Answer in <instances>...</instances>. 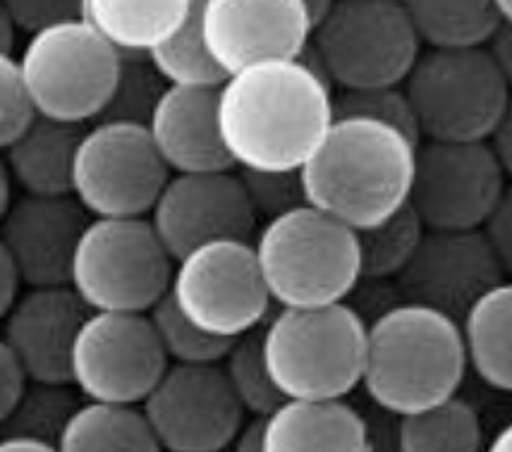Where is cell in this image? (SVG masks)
Wrapping results in <instances>:
<instances>
[{
  "instance_id": "obj_44",
  "label": "cell",
  "mask_w": 512,
  "mask_h": 452,
  "mask_svg": "<svg viewBox=\"0 0 512 452\" xmlns=\"http://www.w3.org/2000/svg\"><path fill=\"white\" fill-rule=\"evenodd\" d=\"M261 433V419H252L249 424H242V429L237 431L233 443L228 445L230 452H261L259 443Z\"/></svg>"
},
{
  "instance_id": "obj_8",
  "label": "cell",
  "mask_w": 512,
  "mask_h": 452,
  "mask_svg": "<svg viewBox=\"0 0 512 452\" xmlns=\"http://www.w3.org/2000/svg\"><path fill=\"white\" fill-rule=\"evenodd\" d=\"M120 58L91 24L72 17L27 34L17 65L36 115L89 125L111 99Z\"/></svg>"
},
{
  "instance_id": "obj_34",
  "label": "cell",
  "mask_w": 512,
  "mask_h": 452,
  "mask_svg": "<svg viewBox=\"0 0 512 452\" xmlns=\"http://www.w3.org/2000/svg\"><path fill=\"white\" fill-rule=\"evenodd\" d=\"M333 118H369L386 122L419 144L417 120L405 91L398 87L376 89H340L333 91Z\"/></svg>"
},
{
  "instance_id": "obj_21",
  "label": "cell",
  "mask_w": 512,
  "mask_h": 452,
  "mask_svg": "<svg viewBox=\"0 0 512 452\" xmlns=\"http://www.w3.org/2000/svg\"><path fill=\"white\" fill-rule=\"evenodd\" d=\"M261 452H374L369 426L345 400H283L261 417Z\"/></svg>"
},
{
  "instance_id": "obj_2",
  "label": "cell",
  "mask_w": 512,
  "mask_h": 452,
  "mask_svg": "<svg viewBox=\"0 0 512 452\" xmlns=\"http://www.w3.org/2000/svg\"><path fill=\"white\" fill-rule=\"evenodd\" d=\"M414 151L386 122L333 118L300 168L304 204L355 232L374 228L410 199Z\"/></svg>"
},
{
  "instance_id": "obj_37",
  "label": "cell",
  "mask_w": 512,
  "mask_h": 452,
  "mask_svg": "<svg viewBox=\"0 0 512 452\" xmlns=\"http://www.w3.org/2000/svg\"><path fill=\"white\" fill-rule=\"evenodd\" d=\"M17 32L32 34L46 24L72 20L82 12V0H0Z\"/></svg>"
},
{
  "instance_id": "obj_38",
  "label": "cell",
  "mask_w": 512,
  "mask_h": 452,
  "mask_svg": "<svg viewBox=\"0 0 512 452\" xmlns=\"http://www.w3.org/2000/svg\"><path fill=\"white\" fill-rule=\"evenodd\" d=\"M510 223H512V206H510V192H505L501 201L493 206V211L484 218L479 225L481 237L491 247V252L498 256V261L510 271L512 266V249H510Z\"/></svg>"
},
{
  "instance_id": "obj_31",
  "label": "cell",
  "mask_w": 512,
  "mask_h": 452,
  "mask_svg": "<svg viewBox=\"0 0 512 452\" xmlns=\"http://www.w3.org/2000/svg\"><path fill=\"white\" fill-rule=\"evenodd\" d=\"M218 364H221V371L230 390H233L235 400L240 402L245 414H252L254 419L271 414L285 400L268 376L264 354H261L259 328L230 340L228 352L223 354Z\"/></svg>"
},
{
  "instance_id": "obj_40",
  "label": "cell",
  "mask_w": 512,
  "mask_h": 452,
  "mask_svg": "<svg viewBox=\"0 0 512 452\" xmlns=\"http://www.w3.org/2000/svg\"><path fill=\"white\" fill-rule=\"evenodd\" d=\"M22 292V280L17 276V268L12 264L10 254L5 252L3 242H0V321L5 319L8 309L12 307L17 295Z\"/></svg>"
},
{
  "instance_id": "obj_11",
  "label": "cell",
  "mask_w": 512,
  "mask_h": 452,
  "mask_svg": "<svg viewBox=\"0 0 512 452\" xmlns=\"http://www.w3.org/2000/svg\"><path fill=\"white\" fill-rule=\"evenodd\" d=\"M168 177L146 125L94 120L77 142L70 192L91 218H144Z\"/></svg>"
},
{
  "instance_id": "obj_17",
  "label": "cell",
  "mask_w": 512,
  "mask_h": 452,
  "mask_svg": "<svg viewBox=\"0 0 512 452\" xmlns=\"http://www.w3.org/2000/svg\"><path fill=\"white\" fill-rule=\"evenodd\" d=\"M199 27L225 72L256 60L300 58L312 34L304 0H199Z\"/></svg>"
},
{
  "instance_id": "obj_29",
  "label": "cell",
  "mask_w": 512,
  "mask_h": 452,
  "mask_svg": "<svg viewBox=\"0 0 512 452\" xmlns=\"http://www.w3.org/2000/svg\"><path fill=\"white\" fill-rule=\"evenodd\" d=\"M424 225L410 204L402 206L386 221L374 228L359 230V268L362 280H395V276L410 264L412 254L422 242Z\"/></svg>"
},
{
  "instance_id": "obj_20",
  "label": "cell",
  "mask_w": 512,
  "mask_h": 452,
  "mask_svg": "<svg viewBox=\"0 0 512 452\" xmlns=\"http://www.w3.org/2000/svg\"><path fill=\"white\" fill-rule=\"evenodd\" d=\"M168 173L230 170L216 120V89L166 87L146 120Z\"/></svg>"
},
{
  "instance_id": "obj_28",
  "label": "cell",
  "mask_w": 512,
  "mask_h": 452,
  "mask_svg": "<svg viewBox=\"0 0 512 452\" xmlns=\"http://www.w3.org/2000/svg\"><path fill=\"white\" fill-rule=\"evenodd\" d=\"M166 87L218 89L228 72L211 58L199 27V0H194L190 15L168 39L146 53Z\"/></svg>"
},
{
  "instance_id": "obj_3",
  "label": "cell",
  "mask_w": 512,
  "mask_h": 452,
  "mask_svg": "<svg viewBox=\"0 0 512 452\" xmlns=\"http://www.w3.org/2000/svg\"><path fill=\"white\" fill-rule=\"evenodd\" d=\"M465 374L460 326L448 314L398 302L367 321L359 386L388 414L402 417L448 400Z\"/></svg>"
},
{
  "instance_id": "obj_42",
  "label": "cell",
  "mask_w": 512,
  "mask_h": 452,
  "mask_svg": "<svg viewBox=\"0 0 512 452\" xmlns=\"http://www.w3.org/2000/svg\"><path fill=\"white\" fill-rule=\"evenodd\" d=\"M486 144H489V149L493 151V156L498 158V163H501L505 173L510 175L512 170V151H510V113L505 115V118L498 122L496 130L489 134V139H486Z\"/></svg>"
},
{
  "instance_id": "obj_43",
  "label": "cell",
  "mask_w": 512,
  "mask_h": 452,
  "mask_svg": "<svg viewBox=\"0 0 512 452\" xmlns=\"http://www.w3.org/2000/svg\"><path fill=\"white\" fill-rule=\"evenodd\" d=\"M0 452H58V448L56 443L39 441V438L0 433Z\"/></svg>"
},
{
  "instance_id": "obj_41",
  "label": "cell",
  "mask_w": 512,
  "mask_h": 452,
  "mask_svg": "<svg viewBox=\"0 0 512 452\" xmlns=\"http://www.w3.org/2000/svg\"><path fill=\"white\" fill-rule=\"evenodd\" d=\"M481 48L486 51V56H489L493 63L498 65V70L503 72L505 77L510 79V22H501L496 27V32H493L489 39L481 44Z\"/></svg>"
},
{
  "instance_id": "obj_18",
  "label": "cell",
  "mask_w": 512,
  "mask_h": 452,
  "mask_svg": "<svg viewBox=\"0 0 512 452\" xmlns=\"http://www.w3.org/2000/svg\"><path fill=\"white\" fill-rule=\"evenodd\" d=\"M89 218L72 194H22L12 199L0 218V242L10 254L22 285L70 283L72 254Z\"/></svg>"
},
{
  "instance_id": "obj_4",
  "label": "cell",
  "mask_w": 512,
  "mask_h": 452,
  "mask_svg": "<svg viewBox=\"0 0 512 452\" xmlns=\"http://www.w3.org/2000/svg\"><path fill=\"white\" fill-rule=\"evenodd\" d=\"M252 249L278 309L347 302L362 280L357 232L307 204L268 218Z\"/></svg>"
},
{
  "instance_id": "obj_47",
  "label": "cell",
  "mask_w": 512,
  "mask_h": 452,
  "mask_svg": "<svg viewBox=\"0 0 512 452\" xmlns=\"http://www.w3.org/2000/svg\"><path fill=\"white\" fill-rule=\"evenodd\" d=\"M481 452H512V429L510 424H505L503 429L496 431V436L489 443H484Z\"/></svg>"
},
{
  "instance_id": "obj_26",
  "label": "cell",
  "mask_w": 512,
  "mask_h": 452,
  "mask_svg": "<svg viewBox=\"0 0 512 452\" xmlns=\"http://www.w3.org/2000/svg\"><path fill=\"white\" fill-rule=\"evenodd\" d=\"M398 452H481L484 429L479 412L460 395L414 414H402L395 426Z\"/></svg>"
},
{
  "instance_id": "obj_22",
  "label": "cell",
  "mask_w": 512,
  "mask_h": 452,
  "mask_svg": "<svg viewBox=\"0 0 512 452\" xmlns=\"http://www.w3.org/2000/svg\"><path fill=\"white\" fill-rule=\"evenodd\" d=\"M84 127L87 125L34 115L29 125L0 151L12 185H20L24 194L41 197L72 194V158Z\"/></svg>"
},
{
  "instance_id": "obj_5",
  "label": "cell",
  "mask_w": 512,
  "mask_h": 452,
  "mask_svg": "<svg viewBox=\"0 0 512 452\" xmlns=\"http://www.w3.org/2000/svg\"><path fill=\"white\" fill-rule=\"evenodd\" d=\"M367 321L347 302L278 309L259 328L261 354L285 400H343L362 381Z\"/></svg>"
},
{
  "instance_id": "obj_15",
  "label": "cell",
  "mask_w": 512,
  "mask_h": 452,
  "mask_svg": "<svg viewBox=\"0 0 512 452\" xmlns=\"http://www.w3.org/2000/svg\"><path fill=\"white\" fill-rule=\"evenodd\" d=\"M146 218L173 261L211 240H252L259 221L237 168L170 173Z\"/></svg>"
},
{
  "instance_id": "obj_9",
  "label": "cell",
  "mask_w": 512,
  "mask_h": 452,
  "mask_svg": "<svg viewBox=\"0 0 512 452\" xmlns=\"http://www.w3.org/2000/svg\"><path fill=\"white\" fill-rule=\"evenodd\" d=\"M173 256L149 218H89L72 254L70 285L89 311L146 314L168 295Z\"/></svg>"
},
{
  "instance_id": "obj_30",
  "label": "cell",
  "mask_w": 512,
  "mask_h": 452,
  "mask_svg": "<svg viewBox=\"0 0 512 452\" xmlns=\"http://www.w3.org/2000/svg\"><path fill=\"white\" fill-rule=\"evenodd\" d=\"M84 397L72 383H36L27 381L20 400L15 402L8 419L0 424V433L29 436L56 443L60 431L72 417Z\"/></svg>"
},
{
  "instance_id": "obj_27",
  "label": "cell",
  "mask_w": 512,
  "mask_h": 452,
  "mask_svg": "<svg viewBox=\"0 0 512 452\" xmlns=\"http://www.w3.org/2000/svg\"><path fill=\"white\" fill-rule=\"evenodd\" d=\"M422 46H481L503 20L491 0H400Z\"/></svg>"
},
{
  "instance_id": "obj_25",
  "label": "cell",
  "mask_w": 512,
  "mask_h": 452,
  "mask_svg": "<svg viewBox=\"0 0 512 452\" xmlns=\"http://www.w3.org/2000/svg\"><path fill=\"white\" fill-rule=\"evenodd\" d=\"M58 452H163L139 405L82 400L56 441Z\"/></svg>"
},
{
  "instance_id": "obj_45",
  "label": "cell",
  "mask_w": 512,
  "mask_h": 452,
  "mask_svg": "<svg viewBox=\"0 0 512 452\" xmlns=\"http://www.w3.org/2000/svg\"><path fill=\"white\" fill-rule=\"evenodd\" d=\"M15 41H17V29L15 24H12L8 12H5L3 3H0V53L15 51Z\"/></svg>"
},
{
  "instance_id": "obj_23",
  "label": "cell",
  "mask_w": 512,
  "mask_h": 452,
  "mask_svg": "<svg viewBox=\"0 0 512 452\" xmlns=\"http://www.w3.org/2000/svg\"><path fill=\"white\" fill-rule=\"evenodd\" d=\"M467 369L498 393L512 388V287L508 280L491 287L457 321Z\"/></svg>"
},
{
  "instance_id": "obj_32",
  "label": "cell",
  "mask_w": 512,
  "mask_h": 452,
  "mask_svg": "<svg viewBox=\"0 0 512 452\" xmlns=\"http://www.w3.org/2000/svg\"><path fill=\"white\" fill-rule=\"evenodd\" d=\"M146 316L168 364H218L228 352L230 340L204 333L187 321L168 295L158 299Z\"/></svg>"
},
{
  "instance_id": "obj_49",
  "label": "cell",
  "mask_w": 512,
  "mask_h": 452,
  "mask_svg": "<svg viewBox=\"0 0 512 452\" xmlns=\"http://www.w3.org/2000/svg\"><path fill=\"white\" fill-rule=\"evenodd\" d=\"M493 10L498 12V17H501L503 22H510L512 17V0H491Z\"/></svg>"
},
{
  "instance_id": "obj_6",
  "label": "cell",
  "mask_w": 512,
  "mask_h": 452,
  "mask_svg": "<svg viewBox=\"0 0 512 452\" xmlns=\"http://www.w3.org/2000/svg\"><path fill=\"white\" fill-rule=\"evenodd\" d=\"M400 87L419 142H486L510 113V79L481 46H424Z\"/></svg>"
},
{
  "instance_id": "obj_46",
  "label": "cell",
  "mask_w": 512,
  "mask_h": 452,
  "mask_svg": "<svg viewBox=\"0 0 512 452\" xmlns=\"http://www.w3.org/2000/svg\"><path fill=\"white\" fill-rule=\"evenodd\" d=\"M12 201V177L8 173V166H5L3 154H0V218L5 216Z\"/></svg>"
},
{
  "instance_id": "obj_19",
  "label": "cell",
  "mask_w": 512,
  "mask_h": 452,
  "mask_svg": "<svg viewBox=\"0 0 512 452\" xmlns=\"http://www.w3.org/2000/svg\"><path fill=\"white\" fill-rule=\"evenodd\" d=\"M89 307L70 285L27 287L5 314L3 340L27 381L70 383V352Z\"/></svg>"
},
{
  "instance_id": "obj_48",
  "label": "cell",
  "mask_w": 512,
  "mask_h": 452,
  "mask_svg": "<svg viewBox=\"0 0 512 452\" xmlns=\"http://www.w3.org/2000/svg\"><path fill=\"white\" fill-rule=\"evenodd\" d=\"M331 3H333V0H304V5H307L309 15H312V24L319 20L323 12L331 8Z\"/></svg>"
},
{
  "instance_id": "obj_7",
  "label": "cell",
  "mask_w": 512,
  "mask_h": 452,
  "mask_svg": "<svg viewBox=\"0 0 512 452\" xmlns=\"http://www.w3.org/2000/svg\"><path fill=\"white\" fill-rule=\"evenodd\" d=\"M400 0H333L304 58L338 89L398 87L422 51Z\"/></svg>"
},
{
  "instance_id": "obj_14",
  "label": "cell",
  "mask_w": 512,
  "mask_h": 452,
  "mask_svg": "<svg viewBox=\"0 0 512 452\" xmlns=\"http://www.w3.org/2000/svg\"><path fill=\"white\" fill-rule=\"evenodd\" d=\"M139 409L163 452H225L245 424L221 364H168Z\"/></svg>"
},
{
  "instance_id": "obj_39",
  "label": "cell",
  "mask_w": 512,
  "mask_h": 452,
  "mask_svg": "<svg viewBox=\"0 0 512 452\" xmlns=\"http://www.w3.org/2000/svg\"><path fill=\"white\" fill-rule=\"evenodd\" d=\"M27 386V376H24L20 362L8 347V342L0 335V424L8 419V414L20 400L22 390Z\"/></svg>"
},
{
  "instance_id": "obj_36",
  "label": "cell",
  "mask_w": 512,
  "mask_h": 452,
  "mask_svg": "<svg viewBox=\"0 0 512 452\" xmlns=\"http://www.w3.org/2000/svg\"><path fill=\"white\" fill-rule=\"evenodd\" d=\"M34 115L17 58L12 53H0V151L29 125Z\"/></svg>"
},
{
  "instance_id": "obj_24",
  "label": "cell",
  "mask_w": 512,
  "mask_h": 452,
  "mask_svg": "<svg viewBox=\"0 0 512 452\" xmlns=\"http://www.w3.org/2000/svg\"><path fill=\"white\" fill-rule=\"evenodd\" d=\"M194 0H82L84 22L120 53H146L190 15Z\"/></svg>"
},
{
  "instance_id": "obj_13",
  "label": "cell",
  "mask_w": 512,
  "mask_h": 452,
  "mask_svg": "<svg viewBox=\"0 0 512 452\" xmlns=\"http://www.w3.org/2000/svg\"><path fill=\"white\" fill-rule=\"evenodd\" d=\"M486 142H431L414 151L410 209L426 230H477L508 192Z\"/></svg>"
},
{
  "instance_id": "obj_16",
  "label": "cell",
  "mask_w": 512,
  "mask_h": 452,
  "mask_svg": "<svg viewBox=\"0 0 512 452\" xmlns=\"http://www.w3.org/2000/svg\"><path fill=\"white\" fill-rule=\"evenodd\" d=\"M505 266L479 230H424L410 264L395 276L402 302L460 321L469 304L505 283Z\"/></svg>"
},
{
  "instance_id": "obj_1",
  "label": "cell",
  "mask_w": 512,
  "mask_h": 452,
  "mask_svg": "<svg viewBox=\"0 0 512 452\" xmlns=\"http://www.w3.org/2000/svg\"><path fill=\"white\" fill-rule=\"evenodd\" d=\"M221 142L237 170H300L333 120V87L307 58L256 60L216 89Z\"/></svg>"
},
{
  "instance_id": "obj_35",
  "label": "cell",
  "mask_w": 512,
  "mask_h": 452,
  "mask_svg": "<svg viewBox=\"0 0 512 452\" xmlns=\"http://www.w3.org/2000/svg\"><path fill=\"white\" fill-rule=\"evenodd\" d=\"M249 204L266 221L304 204L300 170H237Z\"/></svg>"
},
{
  "instance_id": "obj_33",
  "label": "cell",
  "mask_w": 512,
  "mask_h": 452,
  "mask_svg": "<svg viewBox=\"0 0 512 452\" xmlns=\"http://www.w3.org/2000/svg\"><path fill=\"white\" fill-rule=\"evenodd\" d=\"M163 89H166V82L158 77L149 58L142 53L139 56L137 53H123L111 99H108L99 120H123L146 125Z\"/></svg>"
},
{
  "instance_id": "obj_10",
  "label": "cell",
  "mask_w": 512,
  "mask_h": 452,
  "mask_svg": "<svg viewBox=\"0 0 512 452\" xmlns=\"http://www.w3.org/2000/svg\"><path fill=\"white\" fill-rule=\"evenodd\" d=\"M168 297L187 321L216 338L235 340L271 316L252 240H211L175 259Z\"/></svg>"
},
{
  "instance_id": "obj_12",
  "label": "cell",
  "mask_w": 512,
  "mask_h": 452,
  "mask_svg": "<svg viewBox=\"0 0 512 452\" xmlns=\"http://www.w3.org/2000/svg\"><path fill=\"white\" fill-rule=\"evenodd\" d=\"M166 366L149 316L89 311L72 342L70 383L84 400L139 405Z\"/></svg>"
}]
</instances>
